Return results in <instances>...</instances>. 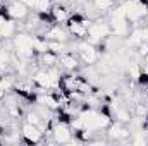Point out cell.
Returning <instances> with one entry per match:
<instances>
[{"mask_svg": "<svg viewBox=\"0 0 148 146\" xmlns=\"http://www.w3.org/2000/svg\"><path fill=\"white\" fill-rule=\"evenodd\" d=\"M21 139L26 145H38V143L45 141V134H43V131L40 127L24 120L21 124Z\"/></svg>", "mask_w": 148, "mask_h": 146, "instance_id": "cell-1", "label": "cell"}, {"mask_svg": "<svg viewBox=\"0 0 148 146\" xmlns=\"http://www.w3.org/2000/svg\"><path fill=\"white\" fill-rule=\"evenodd\" d=\"M3 9L9 19H14V21H23L29 16V5H26L21 0H9L3 3Z\"/></svg>", "mask_w": 148, "mask_h": 146, "instance_id": "cell-2", "label": "cell"}, {"mask_svg": "<svg viewBox=\"0 0 148 146\" xmlns=\"http://www.w3.org/2000/svg\"><path fill=\"white\" fill-rule=\"evenodd\" d=\"M52 138L55 139V143H60V145L71 143L74 134H73V129H71L69 122H62V120H55L53 119V134H52Z\"/></svg>", "mask_w": 148, "mask_h": 146, "instance_id": "cell-3", "label": "cell"}, {"mask_svg": "<svg viewBox=\"0 0 148 146\" xmlns=\"http://www.w3.org/2000/svg\"><path fill=\"white\" fill-rule=\"evenodd\" d=\"M50 16H52V21L55 24H64L69 21V17L73 16L69 7L64 5V3H53L52 9H50Z\"/></svg>", "mask_w": 148, "mask_h": 146, "instance_id": "cell-4", "label": "cell"}, {"mask_svg": "<svg viewBox=\"0 0 148 146\" xmlns=\"http://www.w3.org/2000/svg\"><path fill=\"white\" fill-rule=\"evenodd\" d=\"M59 65L66 71H77L79 69V59L74 55V52L66 50L59 55Z\"/></svg>", "mask_w": 148, "mask_h": 146, "instance_id": "cell-5", "label": "cell"}, {"mask_svg": "<svg viewBox=\"0 0 148 146\" xmlns=\"http://www.w3.org/2000/svg\"><path fill=\"white\" fill-rule=\"evenodd\" d=\"M38 64L43 67V69H48V67H53V65H59V55L52 50H47L43 53L38 55Z\"/></svg>", "mask_w": 148, "mask_h": 146, "instance_id": "cell-6", "label": "cell"}, {"mask_svg": "<svg viewBox=\"0 0 148 146\" xmlns=\"http://www.w3.org/2000/svg\"><path fill=\"white\" fill-rule=\"evenodd\" d=\"M52 5H53L52 0H33V5L31 7L35 9L36 14H48L50 9H52Z\"/></svg>", "mask_w": 148, "mask_h": 146, "instance_id": "cell-7", "label": "cell"}, {"mask_svg": "<svg viewBox=\"0 0 148 146\" xmlns=\"http://www.w3.org/2000/svg\"><path fill=\"white\" fill-rule=\"evenodd\" d=\"M93 2V7L98 10V12H109L112 7L115 5V0H91Z\"/></svg>", "mask_w": 148, "mask_h": 146, "instance_id": "cell-8", "label": "cell"}, {"mask_svg": "<svg viewBox=\"0 0 148 146\" xmlns=\"http://www.w3.org/2000/svg\"><path fill=\"white\" fill-rule=\"evenodd\" d=\"M143 76L148 79V64H143Z\"/></svg>", "mask_w": 148, "mask_h": 146, "instance_id": "cell-9", "label": "cell"}, {"mask_svg": "<svg viewBox=\"0 0 148 146\" xmlns=\"http://www.w3.org/2000/svg\"><path fill=\"white\" fill-rule=\"evenodd\" d=\"M143 62H145V64H148V53L145 55V57H143Z\"/></svg>", "mask_w": 148, "mask_h": 146, "instance_id": "cell-10", "label": "cell"}, {"mask_svg": "<svg viewBox=\"0 0 148 146\" xmlns=\"http://www.w3.org/2000/svg\"><path fill=\"white\" fill-rule=\"evenodd\" d=\"M147 91H148V86H147Z\"/></svg>", "mask_w": 148, "mask_h": 146, "instance_id": "cell-11", "label": "cell"}, {"mask_svg": "<svg viewBox=\"0 0 148 146\" xmlns=\"http://www.w3.org/2000/svg\"><path fill=\"white\" fill-rule=\"evenodd\" d=\"M115 2H117V0H115Z\"/></svg>", "mask_w": 148, "mask_h": 146, "instance_id": "cell-12", "label": "cell"}]
</instances>
